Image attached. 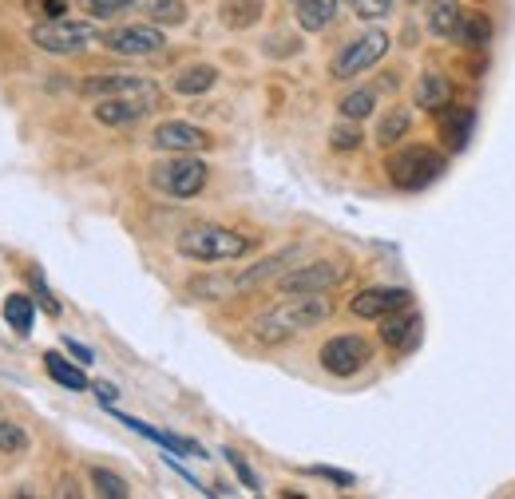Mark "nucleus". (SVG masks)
<instances>
[{
    "label": "nucleus",
    "instance_id": "20",
    "mask_svg": "<svg viewBox=\"0 0 515 499\" xmlns=\"http://www.w3.org/2000/svg\"><path fill=\"white\" fill-rule=\"evenodd\" d=\"M44 369H48V377H52L56 385H64L68 393H84V389H88L84 369H80V365H72L68 357H60V353H44Z\"/></svg>",
    "mask_w": 515,
    "mask_h": 499
},
{
    "label": "nucleus",
    "instance_id": "10",
    "mask_svg": "<svg viewBox=\"0 0 515 499\" xmlns=\"http://www.w3.org/2000/svg\"><path fill=\"white\" fill-rule=\"evenodd\" d=\"M88 100H107V96H127V100H143L159 107V88L147 76H127V72H107V76H92L84 84Z\"/></svg>",
    "mask_w": 515,
    "mask_h": 499
},
{
    "label": "nucleus",
    "instance_id": "31",
    "mask_svg": "<svg viewBox=\"0 0 515 499\" xmlns=\"http://www.w3.org/2000/svg\"><path fill=\"white\" fill-rule=\"evenodd\" d=\"M222 456H226V464H230V468H234V476H238V480H242V488H250V492H262V480H258V476H254V468H250V464H246V460H242V456H238V452H234V448H226V452H222Z\"/></svg>",
    "mask_w": 515,
    "mask_h": 499
},
{
    "label": "nucleus",
    "instance_id": "26",
    "mask_svg": "<svg viewBox=\"0 0 515 499\" xmlns=\"http://www.w3.org/2000/svg\"><path fill=\"white\" fill-rule=\"evenodd\" d=\"M147 16L151 24H187V0H147Z\"/></svg>",
    "mask_w": 515,
    "mask_h": 499
},
{
    "label": "nucleus",
    "instance_id": "22",
    "mask_svg": "<svg viewBox=\"0 0 515 499\" xmlns=\"http://www.w3.org/2000/svg\"><path fill=\"white\" fill-rule=\"evenodd\" d=\"M4 321H8V329H16L20 337H28L32 325H36L32 298H28V294H8V298H4Z\"/></svg>",
    "mask_w": 515,
    "mask_h": 499
},
{
    "label": "nucleus",
    "instance_id": "16",
    "mask_svg": "<svg viewBox=\"0 0 515 499\" xmlns=\"http://www.w3.org/2000/svg\"><path fill=\"white\" fill-rule=\"evenodd\" d=\"M460 20H464L460 0H432L428 4V32L436 40H460Z\"/></svg>",
    "mask_w": 515,
    "mask_h": 499
},
{
    "label": "nucleus",
    "instance_id": "18",
    "mask_svg": "<svg viewBox=\"0 0 515 499\" xmlns=\"http://www.w3.org/2000/svg\"><path fill=\"white\" fill-rule=\"evenodd\" d=\"M440 131H444V143H448L452 151H460V147L468 143V135H472V107L448 103V107L440 111Z\"/></svg>",
    "mask_w": 515,
    "mask_h": 499
},
{
    "label": "nucleus",
    "instance_id": "1",
    "mask_svg": "<svg viewBox=\"0 0 515 499\" xmlns=\"http://www.w3.org/2000/svg\"><path fill=\"white\" fill-rule=\"evenodd\" d=\"M329 317H333V301L325 294H286V301L270 305L250 321V337L258 345H282L306 329H317Z\"/></svg>",
    "mask_w": 515,
    "mask_h": 499
},
{
    "label": "nucleus",
    "instance_id": "37",
    "mask_svg": "<svg viewBox=\"0 0 515 499\" xmlns=\"http://www.w3.org/2000/svg\"><path fill=\"white\" fill-rule=\"evenodd\" d=\"M92 389H96V397H100L103 404H111V400L119 397V393H115V385H107V381H100V385H92Z\"/></svg>",
    "mask_w": 515,
    "mask_h": 499
},
{
    "label": "nucleus",
    "instance_id": "14",
    "mask_svg": "<svg viewBox=\"0 0 515 499\" xmlns=\"http://www.w3.org/2000/svg\"><path fill=\"white\" fill-rule=\"evenodd\" d=\"M147 111H155V107L143 100H127V96H107V100H96V107H92V115L100 119L103 127H131Z\"/></svg>",
    "mask_w": 515,
    "mask_h": 499
},
{
    "label": "nucleus",
    "instance_id": "29",
    "mask_svg": "<svg viewBox=\"0 0 515 499\" xmlns=\"http://www.w3.org/2000/svg\"><path fill=\"white\" fill-rule=\"evenodd\" d=\"M92 484H96V492L107 499H127L131 496V488H127V480L123 476H115V472H107V468H92Z\"/></svg>",
    "mask_w": 515,
    "mask_h": 499
},
{
    "label": "nucleus",
    "instance_id": "32",
    "mask_svg": "<svg viewBox=\"0 0 515 499\" xmlns=\"http://www.w3.org/2000/svg\"><path fill=\"white\" fill-rule=\"evenodd\" d=\"M361 20H385L389 12H393V4L397 0H345Z\"/></svg>",
    "mask_w": 515,
    "mask_h": 499
},
{
    "label": "nucleus",
    "instance_id": "25",
    "mask_svg": "<svg viewBox=\"0 0 515 499\" xmlns=\"http://www.w3.org/2000/svg\"><path fill=\"white\" fill-rule=\"evenodd\" d=\"M460 40H464L468 48H488V40H492V20H488L484 12H464V20H460Z\"/></svg>",
    "mask_w": 515,
    "mask_h": 499
},
{
    "label": "nucleus",
    "instance_id": "11",
    "mask_svg": "<svg viewBox=\"0 0 515 499\" xmlns=\"http://www.w3.org/2000/svg\"><path fill=\"white\" fill-rule=\"evenodd\" d=\"M151 147L155 151H171V155H191V151H203L210 147V135L195 123H183V119H167L155 127L151 135Z\"/></svg>",
    "mask_w": 515,
    "mask_h": 499
},
{
    "label": "nucleus",
    "instance_id": "3",
    "mask_svg": "<svg viewBox=\"0 0 515 499\" xmlns=\"http://www.w3.org/2000/svg\"><path fill=\"white\" fill-rule=\"evenodd\" d=\"M206 179H210V167L195 155H171L163 163L151 167V187L167 199H195L206 191Z\"/></svg>",
    "mask_w": 515,
    "mask_h": 499
},
{
    "label": "nucleus",
    "instance_id": "4",
    "mask_svg": "<svg viewBox=\"0 0 515 499\" xmlns=\"http://www.w3.org/2000/svg\"><path fill=\"white\" fill-rule=\"evenodd\" d=\"M32 44H36L40 52H48V56H76V52H84L88 44H96V28L84 24V20H64V16H56V20H40V24L32 28Z\"/></svg>",
    "mask_w": 515,
    "mask_h": 499
},
{
    "label": "nucleus",
    "instance_id": "2",
    "mask_svg": "<svg viewBox=\"0 0 515 499\" xmlns=\"http://www.w3.org/2000/svg\"><path fill=\"white\" fill-rule=\"evenodd\" d=\"M175 246L191 262H234V258H246L254 250V238H246L230 226H218V222H195L179 234Z\"/></svg>",
    "mask_w": 515,
    "mask_h": 499
},
{
    "label": "nucleus",
    "instance_id": "12",
    "mask_svg": "<svg viewBox=\"0 0 515 499\" xmlns=\"http://www.w3.org/2000/svg\"><path fill=\"white\" fill-rule=\"evenodd\" d=\"M409 305H412V294L401 290V286H369V290H361L357 298L349 301V309L357 317H365V321H381V317H389L397 309H409Z\"/></svg>",
    "mask_w": 515,
    "mask_h": 499
},
{
    "label": "nucleus",
    "instance_id": "7",
    "mask_svg": "<svg viewBox=\"0 0 515 499\" xmlns=\"http://www.w3.org/2000/svg\"><path fill=\"white\" fill-rule=\"evenodd\" d=\"M317 361H321V369L329 377H357L373 361V345L365 337H357V333H341V337H329L321 345Z\"/></svg>",
    "mask_w": 515,
    "mask_h": 499
},
{
    "label": "nucleus",
    "instance_id": "23",
    "mask_svg": "<svg viewBox=\"0 0 515 499\" xmlns=\"http://www.w3.org/2000/svg\"><path fill=\"white\" fill-rule=\"evenodd\" d=\"M409 127H412L409 111H405V107H393V111L377 123V143H381V147H393V143H401V139L409 135Z\"/></svg>",
    "mask_w": 515,
    "mask_h": 499
},
{
    "label": "nucleus",
    "instance_id": "9",
    "mask_svg": "<svg viewBox=\"0 0 515 499\" xmlns=\"http://www.w3.org/2000/svg\"><path fill=\"white\" fill-rule=\"evenodd\" d=\"M163 32L155 24H123V28H111L103 32V48L115 52V56H127V60H143V56H155L163 52Z\"/></svg>",
    "mask_w": 515,
    "mask_h": 499
},
{
    "label": "nucleus",
    "instance_id": "35",
    "mask_svg": "<svg viewBox=\"0 0 515 499\" xmlns=\"http://www.w3.org/2000/svg\"><path fill=\"white\" fill-rule=\"evenodd\" d=\"M313 476H325V480H333L341 488H353V476L349 472H337V468H313Z\"/></svg>",
    "mask_w": 515,
    "mask_h": 499
},
{
    "label": "nucleus",
    "instance_id": "33",
    "mask_svg": "<svg viewBox=\"0 0 515 499\" xmlns=\"http://www.w3.org/2000/svg\"><path fill=\"white\" fill-rule=\"evenodd\" d=\"M84 8H88V16H96V20H111V16L127 12V8H135V0H84Z\"/></svg>",
    "mask_w": 515,
    "mask_h": 499
},
{
    "label": "nucleus",
    "instance_id": "36",
    "mask_svg": "<svg viewBox=\"0 0 515 499\" xmlns=\"http://www.w3.org/2000/svg\"><path fill=\"white\" fill-rule=\"evenodd\" d=\"M64 345H68V353H72V357H80V365H92V349H88V345H80L76 337H68Z\"/></svg>",
    "mask_w": 515,
    "mask_h": 499
},
{
    "label": "nucleus",
    "instance_id": "13",
    "mask_svg": "<svg viewBox=\"0 0 515 499\" xmlns=\"http://www.w3.org/2000/svg\"><path fill=\"white\" fill-rule=\"evenodd\" d=\"M298 258H302V246H286V250H278V254L262 258L258 266H250V270H242V274L234 278V294H246V290H258V286H266V282L282 278V274H286V266H290V262H298Z\"/></svg>",
    "mask_w": 515,
    "mask_h": 499
},
{
    "label": "nucleus",
    "instance_id": "30",
    "mask_svg": "<svg viewBox=\"0 0 515 499\" xmlns=\"http://www.w3.org/2000/svg\"><path fill=\"white\" fill-rule=\"evenodd\" d=\"M361 127H357V119H345V123H337L333 131H329V143L337 147V151H357L361 147Z\"/></svg>",
    "mask_w": 515,
    "mask_h": 499
},
{
    "label": "nucleus",
    "instance_id": "8",
    "mask_svg": "<svg viewBox=\"0 0 515 499\" xmlns=\"http://www.w3.org/2000/svg\"><path fill=\"white\" fill-rule=\"evenodd\" d=\"M345 278H349V266L325 258V262H309V266H298V270L282 274V278H278V290H282V294H329V290H337Z\"/></svg>",
    "mask_w": 515,
    "mask_h": 499
},
{
    "label": "nucleus",
    "instance_id": "6",
    "mask_svg": "<svg viewBox=\"0 0 515 499\" xmlns=\"http://www.w3.org/2000/svg\"><path fill=\"white\" fill-rule=\"evenodd\" d=\"M444 171V155H436L432 147H405L397 155H389V179L401 191H424L428 183H436Z\"/></svg>",
    "mask_w": 515,
    "mask_h": 499
},
{
    "label": "nucleus",
    "instance_id": "5",
    "mask_svg": "<svg viewBox=\"0 0 515 499\" xmlns=\"http://www.w3.org/2000/svg\"><path fill=\"white\" fill-rule=\"evenodd\" d=\"M385 52H389V32L369 28V32H361L357 40H349V44L333 56L329 72H333V80H353V76L377 68V64L385 60Z\"/></svg>",
    "mask_w": 515,
    "mask_h": 499
},
{
    "label": "nucleus",
    "instance_id": "19",
    "mask_svg": "<svg viewBox=\"0 0 515 499\" xmlns=\"http://www.w3.org/2000/svg\"><path fill=\"white\" fill-rule=\"evenodd\" d=\"M218 84V68L214 64H191V68H183L175 80H171V88L179 92V96H203Z\"/></svg>",
    "mask_w": 515,
    "mask_h": 499
},
{
    "label": "nucleus",
    "instance_id": "24",
    "mask_svg": "<svg viewBox=\"0 0 515 499\" xmlns=\"http://www.w3.org/2000/svg\"><path fill=\"white\" fill-rule=\"evenodd\" d=\"M262 8H266V0H226L222 4V20L230 28H250V24H258Z\"/></svg>",
    "mask_w": 515,
    "mask_h": 499
},
{
    "label": "nucleus",
    "instance_id": "17",
    "mask_svg": "<svg viewBox=\"0 0 515 499\" xmlns=\"http://www.w3.org/2000/svg\"><path fill=\"white\" fill-rule=\"evenodd\" d=\"M448 103H452V84H448V76H440V72H424V76L416 80V107H424V111L440 115Z\"/></svg>",
    "mask_w": 515,
    "mask_h": 499
},
{
    "label": "nucleus",
    "instance_id": "15",
    "mask_svg": "<svg viewBox=\"0 0 515 499\" xmlns=\"http://www.w3.org/2000/svg\"><path fill=\"white\" fill-rule=\"evenodd\" d=\"M381 341L389 345V349H397V353H405L412 349L416 341H420V317L409 309H397V313H389V317H381Z\"/></svg>",
    "mask_w": 515,
    "mask_h": 499
},
{
    "label": "nucleus",
    "instance_id": "28",
    "mask_svg": "<svg viewBox=\"0 0 515 499\" xmlns=\"http://www.w3.org/2000/svg\"><path fill=\"white\" fill-rule=\"evenodd\" d=\"M373 107H377V96L369 92V88H361V92H349L345 100H341V119H365V115H373Z\"/></svg>",
    "mask_w": 515,
    "mask_h": 499
},
{
    "label": "nucleus",
    "instance_id": "27",
    "mask_svg": "<svg viewBox=\"0 0 515 499\" xmlns=\"http://www.w3.org/2000/svg\"><path fill=\"white\" fill-rule=\"evenodd\" d=\"M20 452H28V432H24V424L0 420V456H20Z\"/></svg>",
    "mask_w": 515,
    "mask_h": 499
},
{
    "label": "nucleus",
    "instance_id": "34",
    "mask_svg": "<svg viewBox=\"0 0 515 499\" xmlns=\"http://www.w3.org/2000/svg\"><path fill=\"white\" fill-rule=\"evenodd\" d=\"M36 8L44 12V20H56V16L68 12V0H36Z\"/></svg>",
    "mask_w": 515,
    "mask_h": 499
},
{
    "label": "nucleus",
    "instance_id": "21",
    "mask_svg": "<svg viewBox=\"0 0 515 499\" xmlns=\"http://www.w3.org/2000/svg\"><path fill=\"white\" fill-rule=\"evenodd\" d=\"M298 4V24L306 32H325L337 20V0H294Z\"/></svg>",
    "mask_w": 515,
    "mask_h": 499
}]
</instances>
